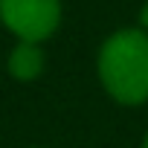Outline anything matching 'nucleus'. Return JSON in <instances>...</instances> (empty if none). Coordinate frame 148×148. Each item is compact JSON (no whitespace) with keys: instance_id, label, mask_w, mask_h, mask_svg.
Listing matches in <instances>:
<instances>
[{"instance_id":"obj_1","label":"nucleus","mask_w":148,"mask_h":148,"mask_svg":"<svg viewBox=\"0 0 148 148\" xmlns=\"http://www.w3.org/2000/svg\"><path fill=\"white\" fill-rule=\"evenodd\" d=\"M99 73L113 99L125 105L148 99V38L136 29L116 32L102 47Z\"/></svg>"},{"instance_id":"obj_2","label":"nucleus","mask_w":148,"mask_h":148,"mask_svg":"<svg viewBox=\"0 0 148 148\" xmlns=\"http://www.w3.org/2000/svg\"><path fill=\"white\" fill-rule=\"evenodd\" d=\"M58 0H0V18L21 41H41L58 26Z\"/></svg>"},{"instance_id":"obj_3","label":"nucleus","mask_w":148,"mask_h":148,"mask_svg":"<svg viewBox=\"0 0 148 148\" xmlns=\"http://www.w3.org/2000/svg\"><path fill=\"white\" fill-rule=\"evenodd\" d=\"M41 64H44V55H41V49L32 41H23L9 58V70L18 79H35L41 73Z\"/></svg>"},{"instance_id":"obj_4","label":"nucleus","mask_w":148,"mask_h":148,"mask_svg":"<svg viewBox=\"0 0 148 148\" xmlns=\"http://www.w3.org/2000/svg\"><path fill=\"white\" fill-rule=\"evenodd\" d=\"M142 23H145V26H148V6H145V9H142Z\"/></svg>"},{"instance_id":"obj_5","label":"nucleus","mask_w":148,"mask_h":148,"mask_svg":"<svg viewBox=\"0 0 148 148\" xmlns=\"http://www.w3.org/2000/svg\"><path fill=\"white\" fill-rule=\"evenodd\" d=\"M145 148H148V139H145Z\"/></svg>"}]
</instances>
